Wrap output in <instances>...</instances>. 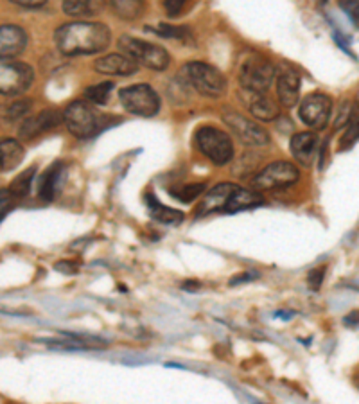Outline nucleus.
I'll use <instances>...</instances> for the list:
<instances>
[{
  "instance_id": "nucleus-30",
  "label": "nucleus",
  "mask_w": 359,
  "mask_h": 404,
  "mask_svg": "<svg viewBox=\"0 0 359 404\" xmlns=\"http://www.w3.org/2000/svg\"><path fill=\"white\" fill-rule=\"evenodd\" d=\"M157 33L160 36L165 38H175V40H182V41H191V31L187 27H175L169 26V24H160L157 29Z\"/></svg>"
},
{
  "instance_id": "nucleus-3",
  "label": "nucleus",
  "mask_w": 359,
  "mask_h": 404,
  "mask_svg": "<svg viewBox=\"0 0 359 404\" xmlns=\"http://www.w3.org/2000/svg\"><path fill=\"white\" fill-rule=\"evenodd\" d=\"M180 78L205 98H221L227 92V79L217 68L203 61H189L184 65Z\"/></svg>"
},
{
  "instance_id": "nucleus-27",
  "label": "nucleus",
  "mask_w": 359,
  "mask_h": 404,
  "mask_svg": "<svg viewBox=\"0 0 359 404\" xmlns=\"http://www.w3.org/2000/svg\"><path fill=\"white\" fill-rule=\"evenodd\" d=\"M110 8H112L120 19L126 20L139 19L144 13L142 2H131V0H128V2H119V0H115V2H110Z\"/></svg>"
},
{
  "instance_id": "nucleus-24",
  "label": "nucleus",
  "mask_w": 359,
  "mask_h": 404,
  "mask_svg": "<svg viewBox=\"0 0 359 404\" xmlns=\"http://www.w3.org/2000/svg\"><path fill=\"white\" fill-rule=\"evenodd\" d=\"M359 140V101L352 103V113L350 120L347 124V130L341 135L340 146L341 150H347L352 144H355Z\"/></svg>"
},
{
  "instance_id": "nucleus-17",
  "label": "nucleus",
  "mask_w": 359,
  "mask_h": 404,
  "mask_svg": "<svg viewBox=\"0 0 359 404\" xmlns=\"http://www.w3.org/2000/svg\"><path fill=\"white\" fill-rule=\"evenodd\" d=\"M243 99L246 103V108L250 110L251 115L255 119L261 120H274L277 119L281 108H279L277 103H274V99H269L266 94H257V92H246L243 90Z\"/></svg>"
},
{
  "instance_id": "nucleus-16",
  "label": "nucleus",
  "mask_w": 359,
  "mask_h": 404,
  "mask_svg": "<svg viewBox=\"0 0 359 404\" xmlns=\"http://www.w3.org/2000/svg\"><path fill=\"white\" fill-rule=\"evenodd\" d=\"M94 68L99 74L108 76H133L139 71V65L135 63L131 58L124 56V54L113 53L108 56H101L94 61Z\"/></svg>"
},
{
  "instance_id": "nucleus-32",
  "label": "nucleus",
  "mask_w": 359,
  "mask_h": 404,
  "mask_svg": "<svg viewBox=\"0 0 359 404\" xmlns=\"http://www.w3.org/2000/svg\"><path fill=\"white\" fill-rule=\"evenodd\" d=\"M185 6L187 4H185L184 0H165L164 2L165 11H167V15L171 16V19H175V16H178L180 13L184 11Z\"/></svg>"
},
{
  "instance_id": "nucleus-33",
  "label": "nucleus",
  "mask_w": 359,
  "mask_h": 404,
  "mask_svg": "<svg viewBox=\"0 0 359 404\" xmlns=\"http://www.w3.org/2000/svg\"><path fill=\"white\" fill-rule=\"evenodd\" d=\"M15 196L9 192V189L8 187H4L2 189V219H4L6 216H8V212L9 210L15 207Z\"/></svg>"
},
{
  "instance_id": "nucleus-19",
  "label": "nucleus",
  "mask_w": 359,
  "mask_h": 404,
  "mask_svg": "<svg viewBox=\"0 0 359 404\" xmlns=\"http://www.w3.org/2000/svg\"><path fill=\"white\" fill-rule=\"evenodd\" d=\"M316 147H318V137L311 131H303V133L293 135L291 139V155L295 160H298L300 164L309 167L311 162H313L314 153H316Z\"/></svg>"
},
{
  "instance_id": "nucleus-14",
  "label": "nucleus",
  "mask_w": 359,
  "mask_h": 404,
  "mask_svg": "<svg viewBox=\"0 0 359 404\" xmlns=\"http://www.w3.org/2000/svg\"><path fill=\"white\" fill-rule=\"evenodd\" d=\"M27 47V33L26 29L13 24H6L0 27V54L6 60H11L13 56H19Z\"/></svg>"
},
{
  "instance_id": "nucleus-8",
  "label": "nucleus",
  "mask_w": 359,
  "mask_h": 404,
  "mask_svg": "<svg viewBox=\"0 0 359 404\" xmlns=\"http://www.w3.org/2000/svg\"><path fill=\"white\" fill-rule=\"evenodd\" d=\"M300 171L291 162H274L254 176V187L257 191H282L295 185Z\"/></svg>"
},
{
  "instance_id": "nucleus-2",
  "label": "nucleus",
  "mask_w": 359,
  "mask_h": 404,
  "mask_svg": "<svg viewBox=\"0 0 359 404\" xmlns=\"http://www.w3.org/2000/svg\"><path fill=\"white\" fill-rule=\"evenodd\" d=\"M237 76H239V83L243 90L266 94L271 83H274L275 76H277V71H275L274 63L268 58L254 53V51H248L241 56Z\"/></svg>"
},
{
  "instance_id": "nucleus-20",
  "label": "nucleus",
  "mask_w": 359,
  "mask_h": 404,
  "mask_svg": "<svg viewBox=\"0 0 359 404\" xmlns=\"http://www.w3.org/2000/svg\"><path fill=\"white\" fill-rule=\"evenodd\" d=\"M262 195L255 189H243L237 187V191L234 192L232 198L229 200V205L224 209V212L234 214V212H241V210H248L254 209V207L262 205Z\"/></svg>"
},
{
  "instance_id": "nucleus-13",
  "label": "nucleus",
  "mask_w": 359,
  "mask_h": 404,
  "mask_svg": "<svg viewBox=\"0 0 359 404\" xmlns=\"http://www.w3.org/2000/svg\"><path fill=\"white\" fill-rule=\"evenodd\" d=\"M277 95L286 108H293L298 103L300 76L289 65H282L277 72Z\"/></svg>"
},
{
  "instance_id": "nucleus-31",
  "label": "nucleus",
  "mask_w": 359,
  "mask_h": 404,
  "mask_svg": "<svg viewBox=\"0 0 359 404\" xmlns=\"http://www.w3.org/2000/svg\"><path fill=\"white\" fill-rule=\"evenodd\" d=\"M323 277H326V268L323 266H318V268L311 269L309 275H307V282H309V288L313 291H318L320 286H322Z\"/></svg>"
},
{
  "instance_id": "nucleus-23",
  "label": "nucleus",
  "mask_w": 359,
  "mask_h": 404,
  "mask_svg": "<svg viewBox=\"0 0 359 404\" xmlns=\"http://www.w3.org/2000/svg\"><path fill=\"white\" fill-rule=\"evenodd\" d=\"M34 175H36V167H34V165H33V167L26 169L22 175L16 176L11 184H9V187H8L9 192H11V195L15 196L16 200L26 198V196L31 192V189H33Z\"/></svg>"
},
{
  "instance_id": "nucleus-18",
  "label": "nucleus",
  "mask_w": 359,
  "mask_h": 404,
  "mask_svg": "<svg viewBox=\"0 0 359 404\" xmlns=\"http://www.w3.org/2000/svg\"><path fill=\"white\" fill-rule=\"evenodd\" d=\"M65 172L63 162H54L51 167L45 169L43 175H40L38 178V196H40L41 202H53L54 196H56L58 187H60L61 176Z\"/></svg>"
},
{
  "instance_id": "nucleus-6",
  "label": "nucleus",
  "mask_w": 359,
  "mask_h": 404,
  "mask_svg": "<svg viewBox=\"0 0 359 404\" xmlns=\"http://www.w3.org/2000/svg\"><path fill=\"white\" fill-rule=\"evenodd\" d=\"M194 144L203 157L216 165H227L234 158V143L223 130L216 126H202L194 135Z\"/></svg>"
},
{
  "instance_id": "nucleus-25",
  "label": "nucleus",
  "mask_w": 359,
  "mask_h": 404,
  "mask_svg": "<svg viewBox=\"0 0 359 404\" xmlns=\"http://www.w3.org/2000/svg\"><path fill=\"white\" fill-rule=\"evenodd\" d=\"M99 8H101V6L94 4V2H88V0H65L63 4H61V9L71 16L94 15V13L99 11Z\"/></svg>"
},
{
  "instance_id": "nucleus-26",
  "label": "nucleus",
  "mask_w": 359,
  "mask_h": 404,
  "mask_svg": "<svg viewBox=\"0 0 359 404\" xmlns=\"http://www.w3.org/2000/svg\"><path fill=\"white\" fill-rule=\"evenodd\" d=\"M112 88H113V83L105 81V83H99V85H92L85 90V99L92 105H106L108 103L110 94H112Z\"/></svg>"
},
{
  "instance_id": "nucleus-5",
  "label": "nucleus",
  "mask_w": 359,
  "mask_h": 404,
  "mask_svg": "<svg viewBox=\"0 0 359 404\" xmlns=\"http://www.w3.org/2000/svg\"><path fill=\"white\" fill-rule=\"evenodd\" d=\"M119 49L123 51L124 56L131 58L137 65H144V67L151 68V71H165L171 63V56H169L167 51L164 47L157 43H150V41H144L140 38L133 36H124L119 38L117 41Z\"/></svg>"
},
{
  "instance_id": "nucleus-29",
  "label": "nucleus",
  "mask_w": 359,
  "mask_h": 404,
  "mask_svg": "<svg viewBox=\"0 0 359 404\" xmlns=\"http://www.w3.org/2000/svg\"><path fill=\"white\" fill-rule=\"evenodd\" d=\"M207 185L205 184H191V185H184V187H180L178 191H171V195L175 196L176 200L184 203H192L199 195H203Z\"/></svg>"
},
{
  "instance_id": "nucleus-15",
  "label": "nucleus",
  "mask_w": 359,
  "mask_h": 404,
  "mask_svg": "<svg viewBox=\"0 0 359 404\" xmlns=\"http://www.w3.org/2000/svg\"><path fill=\"white\" fill-rule=\"evenodd\" d=\"M237 187H239V185L230 184V182H223V184L214 185V187L207 192L205 200L199 203V209H198L199 216H203V214L219 212V210H223L224 212V209L229 205V200L232 198V195L237 191Z\"/></svg>"
},
{
  "instance_id": "nucleus-22",
  "label": "nucleus",
  "mask_w": 359,
  "mask_h": 404,
  "mask_svg": "<svg viewBox=\"0 0 359 404\" xmlns=\"http://www.w3.org/2000/svg\"><path fill=\"white\" fill-rule=\"evenodd\" d=\"M146 200H147V207H150L153 219L160 221V223H167V224L180 223V221L184 219V212H180V210H176V209H171V207L162 205V203L155 198V195H147Z\"/></svg>"
},
{
  "instance_id": "nucleus-1",
  "label": "nucleus",
  "mask_w": 359,
  "mask_h": 404,
  "mask_svg": "<svg viewBox=\"0 0 359 404\" xmlns=\"http://www.w3.org/2000/svg\"><path fill=\"white\" fill-rule=\"evenodd\" d=\"M112 40L110 27L103 22H71L63 24L54 33V41L65 56H86L99 54Z\"/></svg>"
},
{
  "instance_id": "nucleus-10",
  "label": "nucleus",
  "mask_w": 359,
  "mask_h": 404,
  "mask_svg": "<svg viewBox=\"0 0 359 404\" xmlns=\"http://www.w3.org/2000/svg\"><path fill=\"white\" fill-rule=\"evenodd\" d=\"M221 119L234 131L237 139L243 144H246L248 147H262L269 143L268 131H266L261 124L248 119V117L241 115V113L224 112L223 115H221Z\"/></svg>"
},
{
  "instance_id": "nucleus-12",
  "label": "nucleus",
  "mask_w": 359,
  "mask_h": 404,
  "mask_svg": "<svg viewBox=\"0 0 359 404\" xmlns=\"http://www.w3.org/2000/svg\"><path fill=\"white\" fill-rule=\"evenodd\" d=\"M65 120V112H60L58 108H45L38 112L36 115L26 117L19 128V135L22 139L31 140L38 135L51 131L53 128L60 126Z\"/></svg>"
},
{
  "instance_id": "nucleus-7",
  "label": "nucleus",
  "mask_w": 359,
  "mask_h": 404,
  "mask_svg": "<svg viewBox=\"0 0 359 404\" xmlns=\"http://www.w3.org/2000/svg\"><path fill=\"white\" fill-rule=\"evenodd\" d=\"M119 101L126 112L139 117H153L160 110V98L146 83L131 85L119 90Z\"/></svg>"
},
{
  "instance_id": "nucleus-28",
  "label": "nucleus",
  "mask_w": 359,
  "mask_h": 404,
  "mask_svg": "<svg viewBox=\"0 0 359 404\" xmlns=\"http://www.w3.org/2000/svg\"><path fill=\"white\" fill-rule=\"evenodd\" d=\"M31 108H33V101H31V99H19V101L11 103V105L8 106V110L4 112V119L9 120V123H13V120L16 119H22V117H26L27 113L31 112Z\"/></svg>"
},
{
  "instance_id": "nucleus-21",
  "label": "nucleus",
  "mask_w": 359,
  "mask_h": 404,
  "mask_svg": "<svg viewBox=\"0 0 359 404\" xmlns=\"http://www.w3.org/2000/svg\"><path fill=\"white\" fill-rule=\"evenodd\" d=\"M0 158H2L0 160V167H2L4 172L19 167L24 158L22 144L15 139H4L2 144H0Z\"/></svg>"
},
{
  "instance_id": "nucleus-35",
  "label": "nucleus",
  "mask_w": 359,
  "mask_h": 404,
  "mask_svg": "<svg viewBox=\"0 0 359 404\" xmlns=\"http://www.w3.org/2000/svg\"><path fill=\"white\" fill-rule=\"evenodd\" d=\"M56 269H58V271H63V274H67V275H74L76 269H78V268H76L74 264H71L68 261H61L56 264Z\"/></svg>"
},
{
  "instance_id": "nucleus-11",
  "label": "nucleus",
  "mask_w": 359,
  "mask_h": 404,
  "mask_svg": "<svg viewBox=\"0 0 359 404\" xmlns=\"http://www.w3.org/2000/svg\"><path fill=\"white\" fill-rule=\"evenodd\" d=\"M333 113V99L326 94H311L300 103L298 117L313 130H323Z\"/></svg>"
},
{
  "instance_id": "nucleus-36",
  "label": "nucleus",
  "mask_w": 359,
  "mask_h": 404,
  "mask_svg": "<svg viewBox=\"0 0 359 404\" xmlns=\"http://www.w3.org/2000/svg\"><path fill=\"white\" fill-rule=\"evenodd\" d=\"M343 323L348 327H358L359 326V311H352L343 318Z\"/></svg>"
},
{
  "instance_id": "nucleus-4",
  "label": "nucleus",
  "mask_w": 359,
  "mask_h": 404,
  "mask_svg": "<svg viewBox=\"0 0 359 404\" xmlns=\"http://www.w3.org/2000/svg\"><path fill=\"white\" fill-rule=\"evenodd\" d=\"M65 124L78 139H92L108 124V119L86 101H72L65 110Z\"/></svg>"
},
{
  "instance_id": "nucleus-9",
  "label": "nucleus",
  "mask_w": 359,
  "mask_h": 404,
  "mask_svg": "<svg viewBox=\"0 0 359 404\" xmlns=\"http://www.w3.org/2000/svg\"><path fill=\"white\" fill-rule=\"evenodd\" d=\"M34 72L24 61L6 60L0 63V92L2 95H20L33 85Z\"/></svg>"
},
{
  "instance_id": "nucleus-34",
  "label": "nucleus",
  "mask_w": 359,
  "mask_h": 404,
  "mask_svg": "<svg viewBox=\"0 0 359 404\" xmlns=\"http://www.w3.org/2000/svg\"><path fill=\"white\" fill-rule=\"evenodd\" d=\"M9 2H15V4L22 6V8H31V9L41 8V6L45 4V0H9Z\"/></svg>"
}]
</instances>
